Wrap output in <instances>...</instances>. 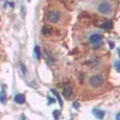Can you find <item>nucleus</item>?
I'll return each instance as SVG.
<instances>
[{
    "instance_id": "nucleus-1",
    "label": "nucleus",
    "mask_w": 120,
    "mask_h": 120,
    "mask_svg": "<svg viewBox=\"0 0 120 120\" xmlns=\"http://www.w3.org/2000/svg\"><path fill=\"white\" fill-rule=\"evenodd\" d=\"M89 82H90V84H91L94 88H98V86H101L103 84L105 78H103L102 75H95V76H93L91 78H90Z\"/></svg>"
},
{
    "instance_id": "nucleus-2",
    "label": "nucleus",
    "mask_w": 120,
    "mask_h": 120,
    "mask_svg": "<svg viewBox=\"0 0 120 120\" xmlns=\"http://www.w3.org/2000/svg\"><path fill=\"white\" fill-rule=\"evenodd\" d=\"M98 11L101 12V13H103V15H107V13H109L112 11V5L109 4V3H101L98 5Z\"/></svg>"
},
{
    "instance_id": "nucleus-3",
    "label": "nucleus",
    "mask_w": 120,
    "mask_h": 120,
    "mask_svg": "<svg viewBox=\"0 0 120 120\" xmlns=\"http://www.w3.org/2000/svg\"><path fill=\"white\" fill-rule=\"evenodd\" d=\"M47 18H48V21H49V22H52V23H56V22H59V21H60V13H59V12H56V11H51V12L48 13Z\"/></svg>"
},
{
    "instance_id": "nucleus-4",
    "label": "nucleus",
    "mask_w": 120,
    "mask_h": 120,
    "mask_svg": "<svg viewBox=\"0 0 120 120\" xmlns=\"http://www.w3.org/2000/svg\"><path fill=\"white\" fill-rule=\"evenodd\" d=\"M63 94H64V96H65L66 98H71V96H72V94H73V90H72V88L68 84H66V85L64 86Z\"/></svg>"
},
{
    "instance_id": "nucleus-5",
    "label": "nucleus",
    "mask_w": 120,
    "mask_h": 120,
    "mask_svg": "<svg viewBox=\"0 0 120 120\" xmlns=\"http://www.w3.org/2000/svg\"><path fill=\"white\" fill-rule=\"evenodd\" d=\"M15 102L18 103V105H23V103L25 102V96H24V94H17V95L15 96Z\"/></svg>"
},
{
    "instance_id": "nucleus-6",
    "label": "nucleus",
    "mask_w": 120,
    "mask_h": 120,
    "mask_svg": "<svg viewBox=\"0 0 120 120\" xmlns=\"http://www.w3.org/2000/svg\"><path fill=\"white\" fill-rule=\"evenodd\" d=\"M90 41H91L93 43H97V42H100V41H102V36L98 35V34L91 35V36H90Z\"/></svg>"
},
{
    "instance_id": "nucleus-7",
    "label": "nucleus",
    "mask_w": 120,
    "mask_h": 120,
    "mask_svg": "<svg viewBox=\"0 0 120 120\" xmlns=\"http://www.w3.org/2000/svg\"><path fill=\"white\" fill-rule=\"evenodd\" d=\"M93 113H94V115H95L96 118H98V119H102V118L105 116V112H103V111H101V109H97V108H95V109H94Z\"/></svg>"
},
{
    "instance_id": "nucleus-8",
    "label": "nucleus",
    "mask_w": 120,
    "mask_h": 120,
    "mask_svg": "<svg viewBox=\"0 0 120 120\" xmlns=\"http://www.w3.org/2000/svg\"><path fill=\"white\" fill-rule=\"evenodd\" d=\"M101 28L105 29V30H109V29H112L113 28V23L111 21H107V22H103L101 24Z\"/></svg>"
},
{
    "instance_id": "nucleus-9",
    "label": "nucleus",
    "mask_w": 120,
    "mask_h": 120,
    "mask_svg": "<svg viewBox=\"0 0 120 120\" xmlns=\"http://www.w3.org/2000/svg\"><path fill=\"white\" fill-rule=\"evenodd\" d=\"M51 93H52V94H53V95H54L56 98H58L59 105H60V106H63V100H61V97H60V95H59V93L56 91V90H55V89H52V90H51Z\"/></svg>"
},
{
    "instance_id": "nucleus-10",
    "label": "nucleus",
    "mask_w": 120,
    "mask_h": 120,
    "mask_svg": "<svg viewBox=\"0 0 120 120\" xmlns=\"http://www.w3.org/2000/svg\"><path fill=\"white\" fill-rule=\"evenodd\" d=\"M34 52H35V56H36V59H41V51H40V47L38 46H36L35 48H34Z\"/></svg>"
},
{
    "instance_id": "nucleus-11",
    "label": "nucleus",
    "mask_w": 120,
    "mask_h": 120,
    "mask_svg": "<svg viewBox=\"0 0 120 120\" xmlns=\"http://www.w3.org/2000/svg\"><path fill=\"white\" fill-rule=\"evenodd\" d=\"M5 101H6V95L4 93H0V102L5 103Z\"/></svg>"
},
{
    "instance_id": "nucleus-12",
    "label": "nucleus",
    "mask_w": 120,
    "mask_h": 120,
    "mask_svg": "<svg viewBox=\"0 0 120 120\" xmlns=\"http://www.w3.org/2000/svg\"><path fill=\"white\" fill-rule=\"evenodd\" d=\"M53 116H54L55 119H58V118L60 116V111H59V109H56V111L53 112Z\"/></svg>"
},
{
    "instance_id": "nucleus-13",
    "label": "nucleus",
    "mask_w": 120,
    "mask_h": 120,
    "mask_svg": "<svg viewBox=\"0 0 120 120\" xmlns=\"http://www.w3.org/2000/svg\"><path fill=\"white\" fill-rule=\"evenodd\" d=\"M115 70H116L118 72H120V60L115 63Z\"/></svg>"
},
{
    "instance_id": "nucleus-14",
    "label": "nucleus",
    "mask_w": 120,
    "mask_h": 120,
    "mask_svg": "<svg viewBox=\"0 0 120 120\" xmlns=\"http://www.w3.org/2000/svg\"><path fill=\"white\" fill-rule=\"evenodd\" d=\"M109 47H111V48H114V42H109Z\"/></svg>"
},
{
    "instance_id": "nucleus-15",
    "label": "nucleus",
    "mask_w": 120,
    "mask_h": 120,
    "mask_svg": "<svg viewBox=\"0 0 120 120\" xmlns=\"http://www.w3.org/2000/svg\"><path fill=\"white\" fill-rule=\"evenodd\" d=\"M75 107H76V108H79V103H78V102H75Z\"/></svg>"
},
{
    "instance_id": "nucleus-16",
    "label": "nucleus",
    "mask_w": 120,
    "mask_h": 120,
    "mask_svg": "<svg viewBox=\"0 0 120 120\" xmlns=\"http://www.w3.org/2000/svg\"><path fill=\"white\" fill-rule=\"evenodd\" d=\"M115 118H116L118 120H120V113H119V114H116V116H115Z\"/></svg>"
},
{
    "instance_id": "nucleus-17",
    "label": "nucleus",
    "mask_w": 120,
    "mask_h": 120,
    "mask_svg": "<svg viewBox=\"0 0 120 120\" xmlns=\"http://www.w3.org/2000/svg\"><path fill=\"white\" fill-rule=\"evenodd\" d=\"M118 53H119V56H120V49H119V51H118Z\"/></svg>"
}]
</instances>
